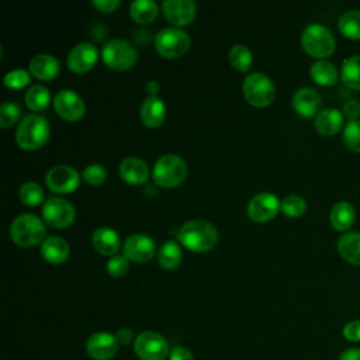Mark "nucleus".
Listing matches in <instances>:
<instances>
[{"instance_id":"obj_4","label":"nucleus","mask_w":360,"mask_h":360,"mask_svg":"<svg viewBox=\"0 0 360 360\" xmlns=\"http://www.w3.org/2000/svg\"><path fill=\"white\" fill-rule=\"evenodd\" d=\"M187 176V165L179 155L166 153L160 156L152 169V177L159 187L174 188L180 186Z\"/></svg>"},{"instance_id":"obj_2","label":"nucleus","mask_w":360,"mask_h":360,"mask_svg":"<svg viewBox=\"0 0 360 360\" xmlns=\"http://www.w3.org/2000/svg\"><path fill=\"white\" fill-rule=\"evenodd\" d=\"M51 128L48 120L37 112L27 114L18 122L15 129V142L24 150H37L42 148L49 138Z\"/></svg>"},{"instance_id":"obj_25","label":"nucleus","mask_w":360,"mask_h":360,"mask_svg":"<svg viewBox=\"0 0 360 360\" xmlns=\"http://www.w3.org/2000/svg\"><path fill=\"white\" fill-rule=\"evenodd\" d=\"M338 252L346 262L360 266V232L343 233L338 240Z\"/></svg>"},{"instance_id":"obj_42","label":"nucleus","mask_w":360,"mask_h":360,"mask_svg":"<svg viewBox=\"0 0 360 360\" xmlns=\"http://www.w3.org/2000/svg\"><path fill=\"white\" fill-rule=\"evenodd\" d=\"M343 115H346L350 121L357 120L360 117V101L356 98H350L343 104Z\"/></svg>"},{"instance_id":"obj_13","label":"nucleus","mask_w":360,"mask_h":360,"mask_svg":"<svg viewBox=\"0 0 360 360\" xmlns=\"http://www.w3.org/2000/svg\"><path fill=\"white\" fill-rule=\"evenodd\" d=\"M281 210V201L273 193H259L248 202L246 214L253 222H267Z\"/></svg>"},{"instance_id":"obj_16","label":"nucleus","mask_w":360,"mask_h":360,"mask_svg":"<svg viewBox=\"0 0 360 360\" xmlns=\"http://www.w3.org/2000/svg\"><path fill=\"white\" fill-rule=\"evenodd\" d=\"M98 59V49L91 42L76 44L68 55V68L75 73L89 72Z\"/></svg>"},{"instance_id":"obj_7","label":"nucleus","mask_w":360,"mask_h":360,"mask_svg":"<svg viewBox=\"0 0 360 360\" xmlns=\"http://www.w3.org/2000/svg\"><path fill=\"white\" fill-rule=\"evenodd\" d=\"M190 44L191 39L188 34L179 27L162 28L155 35V49L166 59L180 58L188 51Z\"/></svg>"},{"instance_id":"obj_24","label":"nucleus","mask_w":360,"mask_h":360,"mask_svg":"<svg viewBox=\"0 0 360 360\" xmlns=\"http://www.w3.org/2000/svg\"><path fill=\"white\" fill-rule=\"evenodd\" d=\"M343 125V115L338 108H325L315 117V128L321 135L330 136L339 132Z\"/></svg>"},{"instance_id":"obj_44","label":"nucleus","mask_w":360,"mask_h":360,"mask_svg":"<svg viewBox=\"0 0 360 360\" xmlns=\"http://www.w3.org/2000/svg\"><path fill=\"white\" fill-rule=\"evenodd\" d=\"M169 360H194L191 350L183 346H176L169 354Z\"/></svg>"},{"instance_id":"obj_31","label":"nucleus","mask_w":360,"mask_h":360,"mask_svg":"<svg viewBox=\"0 0 360 360\" xmlns=\"http://www.w3.org/2000/svg\"><path fill=\"white\" fill-rule=\"evenodd\" d=\"M340 79L347 87L360 90V55L349 56L342 62Z\"/></svg>"},{"instance_id":"obj_6","label":"nucleus","mask_w":360,"mask_h":360,"mask_svg":"<svg viewBox=\"0 0 360 360\" xmlns=\"http://www.w3.org/2000/svg\"><path fill=\"white\" fill-rule=\"evenodd\" d=\"M301 45L308 55L322 59L335 51V37L325 25L312 22L304 28Z\"/></svg>"},{"instance_id":"obj_20","label":"nucleus","mask_w":360,"mask_h":360,"mask_svg":"<svg viewBox=\"0 0 360 360\" xmlns=\"http://www.w3.org/2000/svg\"><path fill=\"white\" fill-rule=\"evenodd\" d=\"M91 243L96 252L110 257L115 256V253L121 248L120 235L112 228H108V226L97 228L91 235Z\"/></svg>"},{"instance_id":"obj_30","label":"nucleus","mask_w":360,"mask_h":360,"mask_svg":"<svg viewBox=\"0 0 360 360\" xmlns=\"http://www.w3.org/2000/svg\"><path fill=\"white\" fill-rule=\"evenodd\" d=\"M24 101L25 105L35 112H41L44 111L49 103H51V93L49 89L42 86V84H34L31 86L24 96Z\"/></svg>"},{"instance_id":"obj_12","label":"nucleus","mask_w":360,"mask_h":360,"mask_svg":"<svg viewBox=\"0 0 360 360\" xmlns=\"http://www.w3.org/2000/svg\"><path fill=\"white\" fill-rule=\"evenodd\" d=\"M53 108L56 114L70 122L79 121L84 112H86V104L83 98L70 89H62L59 90L53 100H52Z\"/></svg>"},{"instance_id":"obj_9","label":"nucleus","mask_w":360,"mask_h":360,"mask_svg":"<svg viewBox=\"0 0 360 360\" xmlns=\"http://www.w3.org/2000/svg\"><path fill=\"white\" fill-rule=\"evenodd\" d=\"M134 352L141 360H165L170 354L166 339L153 330L141 332L135 338Z\"/></svg>"},{"instance_id":"obj_35","label":"nucleus","mask_w":360,"mask_h":360,"mask_svg":"<svg viewBox=\"0 0 360 360\" xmlns=\"http://www.w3.org/2000/svg\"><path fill=\"white\" fill-rule=\"evenodd\" d=\"M281 211L290 218H298L307 211V201L298 194L285 195L281 200Z\"/></svg>"},{"instance_id":"obj_1","label":"nucleus","mask_w":360,"mask_h":360,"mask_svg":"<svg viewBox=\"0 0 360 360\" xmlns=\"http://www.w3.org/2000/svg\"><path fill=\"white\" fill-rule=\"evenodd\" d=\"M177 240L187 250L202 253L217 245L218 232L215 226L205 219H190L179 228Z\"/></svg>"},{"instance_id":"obj_38","label":"nucleus","mask_w":360,"mask_h":360,"mask_svg":"<svg viewBox=\"0 0 360 360\" xmlns=\"http://www.w3.org/2000/svg\"><path fill=\"white\" fill-rule=\"evenodd\" d=\"M31 80V73L24 69H13L7 72L3 77V83L8 89H22Z\"/></svg>"},{"instance_id":"obj_14","label":"nucleus","mask_w":360,"mask_h":360,"mask_svg":"<svg viewBox=\"0 0 360 360\" xmlns=\"http://www.w3.org/2000/svg\"><path fill=\"white\" fill-rule=\"evenodd\" d=\"M122 250L128 260L135 263H148L156 255V245L149 235L132 233L125 239Z\"/></svg>"},{"instance_id":"obj_23","label":"nucleus","mask_w":360,"mask_h":360,"mask_svg":"<svg viewBox=\"0 0 360 360\" xmlns=\"http://www.w3.org/2000/svg\"><path fill=\"white\" fill-rule=\"evenodd\" d=\"M41 255L48 263L62 264L68 260L70 248L68 240H65L62 236L52 235L45 238V240L41 243Z\"/></svg>"},{"instance_id":"obj_33","label":"nucleus","mask_w":360,"mask_h":360,"mask_svg":"<svg viewBox=\"0 0 360 360\" xmlns=\"http://www.w3.org/2000/svg\"><path fill=\"white\" fill-rule=\"evenodd\" d=\"M228 59L231 66L239 72H248L253 63L252 52L243 44L233 45L228 53Z\"/></svg>"},{"instance_id":"obj_29","label":"nucleus","mask_w":360,"mask_h":360,"mask_svg":"<svg viewBox=\"0 0 360 360\" xmlns=\"http://www.w3.org/2000/svg\"><path fill=\"white\" fill-rule=\"evenodd\" d=\"M181 262V249L179 242L166 240L158 250V263L165 270L176 269Z\"/></svg>"},{"instance_id":"obj_18","label":"nucleus","mask_w":360,"mask_h":360,"mask_svg":"<svg viewBox=\"0 0 360 360\" xmlns=\"http://www.w3.org/2000/svg\"><path fill=\"white\" fill-rule=\"evenodd\" d=\"M120 176L125 183L139 186L148 180L149 166L138 156H128L120 165Z\"/></svg>"},{"instance_id":"obj_34","label":"nucleus","mask_w":360,"mask_h":360,"mask_svg":"<svg viewBox=\"0 0 360 360\" xmlns=\"http://www.w3.org/2000/svg\"><path fill=\"white\" fill-rule=\"evenodd\" d=\"M18 197L22 204L37 207L44 202V188L35 181H25L18 190Z\"/></svg>"},{"instance_id":"obj_15","label":"nucleus","mask_w":360,"mask_h":360,"mask_svg":"<svg viewBox=\"0 0 360 360\" xmlns=\"http://www.w3.org/2000/svg\"><path fill=\"white\" fill-rule=\"evenodd\" d=\"M162 11L169 22L174 27H186L193 22L197 14V6L193 0H165Z\"/></svg>"},{"instance_id":"obj_46","label":"nucleus","mask_w":360,"mask_h":360,"mask_svg":"<svg viewBox=\"0 0 360 360\" xmlns=\"http://www.w3.org/2000/svg\"><path fill=\"white\" fill-rule=\"evenodd\" d=\"M339 360H360V349L359 347H350L340 353Z\"/></svg>"},{"instance_id":"obj_36","label":"nucleus","mask_w":360,"mask_h":360,"mask_svg":"<svg viewBox=\"0 0 360 360\" xmlns=\"http://www.w3.org/2000/svg\"><path fill=\"white\" fill-rule=\"evenodd\" d=\"M21 117V108L18 104L13 101H4L0 105V125L3 128H8L14 125Z\"/></svg>"},{"instance_id":"obj_47","label":"nucleus","mask_w":360,"mask_h":360,"mask_svg":"<svg viewBox=\"0 0 360 360\" xmlns=\"http://www.w3.org/2000/svg\"><path fill=\"white\" fill-rule=\"evenodd\" d=\"M146 91L149 93V96H156V93L159 91V83L156 80H149L145 86Z\"/></svg>"},{"instance_id":"obj_11","label":"nucleus","mask_w":360,"mask_h":360,"mask_svg":"<svg viewBox=\"0 0 360 360\" xmlns=\"http://www.w3.org/2000/svg\"><path fill=\"white\" fill-rule=\"evenodd\" d=\"M46 187L56 194L73 193L80 184L79 172L68 165H58L51 167L45 174Z\"/></svg>"},{"instance_id":"obj_21","label":"nucleus","mask_w":360,"mask_h":360,"mask_svg":"<svg viewBox=\"0 0 360 360\" xmlns=\"http://www.w3.org/2000/svg\"><path fill=\"white\" fill-rule=\"evenodd\" d=\"M141 121L145 127L158 128L166 118V105L158 96H148L139 110Z\"/></svg>"},{"instance_id":"obj_8","label":"nucleus","mask_w":360,"mask_h":360,"mask_svg":"<svg viewBox=\"0 0 360 360\" xmlns=\"http://www.w3.org/2000/svg\"><path fill=\"white\" fill-rule=\"evenodd\" d=\"M135 46L122 38L108 41L101 49L103 62L112 70H128L136 62Z\"/></svg>"},{"instance_id":"obj_3","label":"nucleus","mask_w":360,"mask_h":360,"mask_svg":"<svg viewBox=\"0 0 360 360\" xmlns=\"http://www.w3.org/2000/svg\"><path fill=\"white\" fill-rule=\"evenodd\" d=\"M45 225L44 221L30 212L20 214L10 225L11 240L21 248H31L45 240Z\"/></svg>"},{"instance_id":"obj_19","label":"nucleus","mask_w":360,"mask_h":360,"mask_svg":"<svg viewBox=\"0 0 360 360\" xmlns=\"http://www.w3.org/2000/svg\"><path fill=\"white\" fill-rule=\"evenodd\" d=\"M322 103L321 94L312 87H301L292 96V107L302 117H312L319 112Z\"/></svg>"},{"instance_id":"obj_10","label":"nucleus","mask_w":360,"mask_h":360,"mask_svg":"<svg viewBox=\"0 0 360 360\" xmlns=\"http://www.w3.org/2000/svg\"><path fill=\"white\" fill-rule=\"evenodd\" d=\"M76 217L75 207L70 201L60 197H49L42 204L44 221L56 229L68 228L73 224Z\"/></svg>"},{"instance_id":"obj_17","label":"nucleus","mask_w":360,"mask_h":360,"mask_svg":"<svg viewBox=\"0 0 360 360\" xmlns=\"http://www.w3.org/2000/svg\"><path fill=\"white\" fill-rule=\"evenodd\" d=\"M118 340L115 335L108 332H96L86 342V352L94 360H110L118 352Z\"/></svg>"},{"instance_id":"obj_5","label":"nucleus","mask_w":360,"mask_h":360,"mask_svg":"<svg viewBox=\"0 0 360 360\" xmlns=\"http://www.w3.org/2000/svg\"><path fill=\"white\" fill-rule=\"evenodd\" d=\"M242 91L245 100L250 105L259 108L270 105L276 97V87L271 79L262 72H253L248 75L243 80Z\"/></svg>"},{"instance_id":"obj_41","label":"nucleus","mask_w":360,"mask_h":360,"mask_svg":"<svg viewBox=\"0 0 360 360\" xmlns=\"http://www.w3.org/2000/svg\"><path fill=\"white\" fill-rule=\"evenodd\" d=\"M343 336L350 342H360V319L347 322L343 326Z\"/></svg>"},{"instance_id":"obj_40","label":"nucleus","mask_w":360,"mask_h":360,"mask_svg":"<svg viewBox=\"0 0 360 360\" xmlns=\"http://www.w3.org/2000/svg\"><path fill=\"white\" fill-rule=\"evenodd\" d=\"M129 269V260L124 255L111 256L107 262V271L112 277H122Z\"/></svg>"},{"instance_id":"obj_45","label":"nucleus","mask_w":360,"mask_h":360,"mask_svg":"<svg viewBox=\"0 0 360 360\" xmlns=\"http://www.w3.org/2000/svg\"><path fill=\"white\" fill-rule=\"evenodd\" d=\"M115 338H117L120 345H129L132 342V339H134V333H132V330L129 328H121L117 332Z\"/></svg>"},{"instance_id":"obj_43","label":"nucleus","mask_w":360,"mask_h":360,"mask_svg":"<svg viewBox=\"0 0 360 360\" xmlns=\"http://www.w3.org/2000/svg\"><path fill=\"white\" fill-rule=\"evenodd\" d=\"M91 4L94 6V8H97V11L100 13H111L115 8L120 7L121 1L120 0H93Z\"/></svg>"},{"instance_id":"obj_27","label":"nucleus","mask_w":360,"mask_h":360,"mask_svg":"<svg viewBox=\"0 0 360 360\" xmlns=\"http://www.w3.org/2000/svg\"><path fill=\"white\" fill-rule=\"evenodd\" d=\"M159 13L158 3L153 0H136L129 4V15L138 24L152 22Z\"/></svg>"},{"instance_id":"obj_22","label":"nucleus","mask_w":360,"mask_h":360,"mask_svg":"<svg viewBox=\"0 0 360 360\" xmlns=\"http://www.w3.org/2000/svg\"><path fill=\"white\" fill-rule=\"evenodd\" d=\"M28 69H30V73L35 79L48 82V80H52L59 73L60 65H59V60L53 55L38 53L30 60Z\"/></svg>"},{"instance_id":"obj_28","label":"nucleus","mask_w":360,"mask_h":360,"mask_svg":"<svg viewBox=\"0 0 360 360\" xmlns=\"http://www.w3.org/2000/svg\"><path fill=\"white\" fill-rule=\"evenodd\" d=\"M309 75L312 80L321 86H332L338 80L336 66L332 62L323 60V59H319L312 63L309 69Z\"/></svg>"},{"instance_id":"obj_26","label":"nucleus","mask_w":360,"mask_h":360,"mask_svg":"<svg viewBox=\"0 0 360 360\" xmlns=\"http://www.w3.org/2000/svg\"><path fill=\"white\" fill-rule=\"evenodd\" d=\"M329 221L333 229L346 231L354 221V208L347 201L336 202L329 214Z\"/></svg>"},{"instance_id":"obj_37","label":"nucleus","mask_w":360,"mask_h":360,"mask_svg":"<svg viewBox=\"0 0 360 360\" xmlns=\"http://www.w3.org/2000/svg\"><path fill=\"white\" fill-rule=\"evenodd\" d=\"M343 142L354 152H360V120L349 121L343 128Z\"/></svg>"},{"instance_id":"obj_32","label":"nucleus","mask_w":360,"mask_h":360,"mask_svg":"<svg viewBox=\"0 0 360 360\" xmlns=\"http://www.w3.org/2000/svg\"><path fill=\"white\" fill-rule=\"evenodd\" d=\"M340 32L352 39L360 38V10H347L345 11L338 21Z\"/></svg>"},{"instance_id":"obj_39","label":"nucleus","mask_w":360,"mask_h":360,"mask_svg":"<svg viewBox=\"0 0 360 360\" xmlns=\"http://www.w3.org/2000/svg\"><path fill=\"white\" fill-rule=\"evenodd\" d=\"M82 177L86 183L91 184V186H98L105 181L107 170L104 166H101L98 163H91L83 169Z\"/></svg>"}]
</instances>
